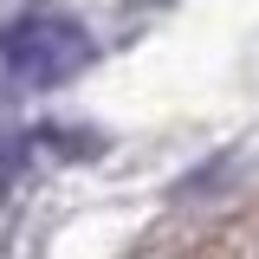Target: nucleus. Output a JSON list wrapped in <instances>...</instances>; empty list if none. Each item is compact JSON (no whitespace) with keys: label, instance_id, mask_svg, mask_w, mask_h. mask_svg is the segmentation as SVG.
<instances>
[{"label":"nucleus","instance_id":"f257e3e1","mask_svg":"<svg viewBox=\"0 0 259 259\" xmlns=\"http://www.w3.org/2000/svg\"><path fill=\"white\" fill-rule=\"evenodd\" d=\"M84 65H91V32L65 13H20L13 26H0V78L20 91L71 84Z\"/></svg>","mask_w":259,"mask_h":259}]
</instances>
